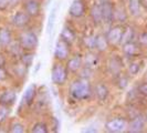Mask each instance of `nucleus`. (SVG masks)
<instances>
[{
	"instance_id": "obj_4",
	"label": "nucleus",
	"mask_w": 147,
	"mask_h": 133,
	"mask_svg": "<svg viewBox=\"0 0 147 133\" xmlns=\"http://www.w3.org/2000/svg\"><path fill=\"white\" fill-rule=\"evenodd\" d=\"M127 126V122L123 118H114L109 120L105 123V129L112 133H119L123 132Z\"/></svg>"
},
{
	"instance_id": "obj_7",
	"label": "nucleus",
	"mask_w": 147,
	"mask_h": 133,
	"mask_svg": "<svg viewBox=\"0 0 147 133\" xmlns=\"http://www.w3.org/2000/svg\"><path fill=\"white\" fill-rule=\"evenodd\" d=\"M23 7H24V11L30 17H37L40 15L41 6L38 0H24Z\"/></svg>"
},
{
	"instance_id": "obj_23",
	"label": "nucleus",
	"mask_w": 147,
	"mask_h": 133,
	"mask_svg": "<svg viewBox=\"0 0 147 133\" xmlns=\"http://www.w3.org/2000/svg\"><path fill=\"white\" fill-rule=\"evenodd\" d=\"M128 10H129V14L134 17L140 15V0H128Z\"/></svg>"
},
{
	"instance_id": "obj_29",
	"label": "nucleus",
	"mask_w": 147,
	"mask_h": 133,
	"mask_svg": "<svg viewBox=\"0 0 147 133\" xmlns=\"http://www.w3.org/2000/svg\"><path fill=\"white\" fill-rule=\"evenodd\" d=\"M8 114H9L8 105H2V104H0V123H2V122L7 119Z\"/></svg>"
},
{
	"instance_id": "obj_38",
	"label": "nucleus",
	"mask_w": 147,
	"mask_h": 133,
	"mask_svg": "<svg viewBox=\"0 0 147 133\" xmlns=\"http://www.w3.org/2000/svg\"><path fill=\"white\" fill-rule=\"evenodd\" d=\"M5 64H6V59H5V57L0 53V68H3Z\"/></svg>"
},
{
	"instance_id": "obj_16",
	"label": "nucleus",
	"mask_w": 147,
	"mask_h": 133,
	"mask_svg": "<svg viewBox=\"0 0 147 133\" xmlns=\"http://www.w3.org/2000/svg\"><path fill=\"white\" fill-rule=\"evenodd\" d=\"M91 17L94 23L100 24L103 21V16H102V6L101 5H94L91 8Z\"/></svg>"
},
{
	"instance_id": "obj_19",
	"label": "nucleus",
	"mask_w": 147,
	"mask_h": 133,
	"mask_svg": "<svg viewBox=\"0 0 147 133\" xmlns=\"http://www.w3.org/2000/svg\"><path fill=\"white\" fill-rule=\"evenodd\" d=\"M11 40H12L11 31L8 28H1L0 29V45L7 47L11 43Z\"/></svg>"
},
{
	"instance_id": "obj_27",
	"label": "nucleus",
	"mask_w": 147,
	"mask_h": 133,
	"mask_svg": "<svg viewBox=\"0 0 147 133\" xmlns=\"http://www.w3.org/2000/svg\"><path fill=\"white\" fill-rule=\"evenodd\" d=\"M133 36H134V31H133L132 28H126L124 29V32H123V37H122V42L121 43H126V42H129L132 41Z\"/></svg>"
},
{
	"instance_id": "obj_36",
	"label": "nucleus",
	"mask_w": 147,
	"mask_h": 133,
	"mask_svg": "<svg viewBox=\"0 0 147 133\" xmlns=\"http://www.w3.org/2000/svg\"><path fill=\"white\" fill-rule=\"evenodd\" d=\"M140 42L143 45H147V32H143L140 36Z\"/></svg>"
},
{
	"instance_id": "obj_22",
	"label": "nucleus",
	"mask_w": 147,
	"mask_h": 133,
	"mask_svg": "<svg viewBox=\"0 0 147 133\" xmlns=\"http://www.w3.org/2000/svg\"><path fill=\"white\" fill-rule=\"evenodd\" d=\"M60 38L61 39H63L64 41H66L67 43H72L74 41V39H75V33L73 32V30L71 29V28H69V27H64L63 30H62V32H61V35H60Z\"/></svg>"
},
{
	"instance_id": "obj_2",
	"label": "nucleus",
	"mask_w": 147,
	"mask_h": 133,
	"mask_svg": "<svg viewBox=\"0 0 147 133\" xmlns=\"http://www.w3.org/2000/svg\"><path fill=\"white\" fill-rule=\"evenodd\" d=\"M38 43H39L38 36L32 31L22 32L19 39V44L24 51H33L37 48Z\"/></svg>"
},
{
	"instance_id": "obj_33",
	"label": "nucleus",
	"mask_w": 147,
	"mask_h": 133,
	"mask_svg": "<svg viewBox=\"0 0 147 133\" xmlns=\"http://www.w3.org/2000/svg\"><path fill=\"white\" fill-rule=\"evenodd\" d=\"M128 71L131 74H137L140 71V64L137 62H132L128 66Z\"/></svg>"
},
{
	"instance_id": "obj_20",
	"label": "nucleus",
	"mask_w": 147,
	"mask_h": 133,
	"mask_svg": "<svg viewBox=\"0 0 147 133\" xmlns=\"http://www.w3.org/2000/svg\"><path fill=\"white\" fill-rule=\"evenodd\" d=\"M109 88L104 83H98L95 87V94L100 101H105L109 96Z\"/></svg>"
},
{
	"instance_id": "obj_17",
	"label": "nucleus",
	"mask_w": 147,
	"mask_h": 133,
	"mask_svg": "<svg viewBox=\"0 0 147 133\" xmlns=\"http://www.w3.org/2000/svg\"><path fill=\"white\" fill-rule=\"evenodd\" d=\"M107 47H109V40H107L106 36H104V35L95 36V49L97 51H105L107 49Z\"/></svg>"
},
{
	"instance_id": "obj_24",
	"label": "nucleus",
	"mask_w": 147,
	"mask_h": 133,
	"mask_svg": "<svg viewBox=\"0 0 147 133\" xmlns=\"http://www.w3.org/2000/svg\"><path fill=\"white\" fill-rule=\"evenodd\" d=\"M98 63V57L97 54L93 53V52H90L85 56V66H90V68H94L97 66Z\"/></svg>"
},
{
	"instance_id": "obj_34",
	"label": "nucleus",
	"mask_w": 147,
	"mask_h": 133,
	"mask_svg": "<svg viewBox=\"0 0 147 133\" xmlns=\"http://www.w3.org/2000/svg\"><path fill=\"white\" fill-rule=\"evenodd\" d=\"M138 92H140L142 96H147V82L142 83L140 87H138Z\"/></svg>"
},
{
	"instance_id": "obj_37",
	"label": "nucleus",
	"mask_w": 147,
	"mask_h": 133,
	"mask_svg": "<svg viewBox=\"0 0 147 133\" xmlns=\"http://www.w3.org/2000/svg\"><path fill=\"white\" fill-rule=\"evenodd\" d=\"M7 79V72L3 68H0V81H3Z\"/></svg>"
},
{
	"instance_id": "obj_30",
	"label": "nucleus",
	"mask_w": 147,
	"mask_h": 133,
	"mask_svg": "<svg viewBox=\"0 0 147 133\" xmlns=\"http://www.w3.org/2000/svg\"><path fill=\"white\" fill-rule=\"evenodd\" d=\"M9 132L11 133H22L24 132V128L22 126L21 123H19V122H16L13 123L11 128H10V130H9Z\"/></svg>"
},
{
	"instance_id": "obj_10",
	"label": "nucleus",
	"mask_w": 147,
	"mask_h": 133,
	"mask_svg": "<svg viewBox=\"0 0 147 133\" xmlns=\"http://www.w3.org/2000/svg\"><path fill=\"white\" fill-rule=\"evenodd\" d=\"M29 20L30 16L26 11H18L12 17V23L15 27H18V28H22L27 26L29 23Z\"/></svg>"
},
{
	"instance_id": "obj_3",
	"label": "nucleus",
	"mask_w": 147,
	"mask_h": 133,
	"mask_svg": "<svg viewBox=\"0 0 147 133\" xmlns=\"http://www.w3.org/2000/svg\"><path fill=\"white\" fill-rule=\"evenodd\" d=\"M67 79V69L61 66L59 63H55L51 70V80L54 84L62 86L64 84Z\"/></svg>"
},
{
	"instance_id": "obj_32",
	"label": "nucleus",
	"mask_w": 147,
	"mask_h": 133,
	"mask_svg": "<svg viewBox=\"0 0 147 133\" xmlns=\"http://www.w3.org/2000/svg\"><path fill=\"white\" fill-rule=\"evenodd\" d=\"M128 84V79L126 78L125 75H119L117 79V87L119 89H125Z\"/></svg>"
},
{
	"instance_id": "obj_40",
	"label": "nucleus",
	"mask_w": 147,
	"mask_h": 133,
	"mask_svg": "<svg viewBox=\"0 0 147 133\" xmlns=\"http://www.w3.org/2000/svg\"><path fill=\"white\" fill-rule=\"evenodd\" d=\"M18 1H19V0H9V3H10V5H16Z\"/></svg>"
},
{
	"instance_id": "obj_8",
	"label": "nucleus",
	"mask_w": 147,
	"mask_h": 133,
	"mask_svg": "<svg viewBox=\"0 0 147 133\" xmlns=\"http://www.w3.org/2000/svg\"><path fill=\"white\" fill-rule=\"evenodd\" d=\"M85 12V6L82 0H74L69 8V15L73 18H81Z\"/></svg>"
},
{
	"instance_id": "obj_39",
	"label": "nucleus",
	"mask_w": 147,
	"mask_h": 133,
	"mask_svg": "<svg viewBox=\"0 0 147 133\" xmlns=\"http://www.w3.org/2000/svg\"><path fill=\"white\" fill-rule=\"evenodd\" d=\"M83 132H97L96 129H86V130H83Z\"/></svg>"
},
{
	"instance_id": "obj_5",
	"label": "nucleus",
	"mask_w": 147,
	"mask_h": 133,
	"mask_svg": "<svg viewBox=\"0 0 147 133\" xmlns=\"http://www.w3.org/2000/svg\"><path fill=\"white\" fill-rule=\"evenodd\" d=\"M123 32H124V28L122 26H114V27H112L109 30L107 35H106L109 43L113 44V45H116V44L121 43L122 42V37H123Z\"/></svg>"
},
{
	"instance_id": "obj_21",
	"label": "nucleus",
	"mask_w": 147,
	"mask_h": 133,
	"mask_svg": "<svg viewBox=\"0 0 147 133\" xmlns=\"http://www.w3.org/2000/svg\"><path fill=\"white\" fill-rule=\"evenodd\" d=\"M58 8H59V3H57L53 9H52L51 14L49 16V19H48V23H47V33L48 36H50L52 32V30L54 28V23H55V18H57V11H58Z\"/></svg>"
},
{
	"instance_id": "obj_35",
	"label": "nucleus",
	"mask_w": 147,
	"mask_h": 133,
	"mask_svg": "<svg viewBox=\"0 0 147 133\" xmlns=\"http://www.w3.org/2000/svg\"><path fill=\"white\" fill-rule=\"evenodd\" d=\"M9 0H0V11H3L9 7Z\"/></svg>"
},
{
	"instance_id": "obj_11",
	"label": "nucleus",
	"mask_w": 147,
	"mask_h": 133,
	"mask_svg": "<svg viewBox=\"0 0 147 133\" xmlns=\"http://www.w3.org/2000/svg\"><path fill=\"white\" fill-rule=\"evenodd\" d=\"M122 68H123V62L117 56L111 58L109 61V70L111 73L114 75H118L122 71Z\"/></svg>"
},
{
	"instance_id": "obj_12",
	"label": "nucleus",
	"mask_w": 147,
	"mask_h": 133,
	"mask_svg": "<svg viewBox=\"0 0 147 133\" xmlns=\"http://www.w3.org/2000/svg\"><path fill=\"white\" fill-rule=\"evenodd\" d=\"M144 126H145V120L142 115H136L135 118H133V120L129 123V129L128 131L133 133H137L143 131L144 129Z\"/></svg>"
},
{
	"instance_id": "obj_31",
	"label": "nucleus",
	"mask_w": 147,
	"mask_h": 133,
	"mask_svg": "<svg viewBox=\"0 0 147 133\" xmlns=\"http://www.w3.org/2000/svg\"><path fill=\"white\" fill-rule=\"evenodd\" d=\"M92 73H93V71H92V68H90V66H84L83 68V70L81 71V78L82 79H90L91 77H92Z\"/></svg>"
},
{
	"instance_id": "obj_25",
	"label": "nucleus",
	"mask_w": 147,
	"mask_h": 133,
	"mask_svg": "<svg viewBox=\"0 0 147 133\" xmlns=\"http://www.w3.org/2000/svg\"><path fill=\"white\" fill-rule=\"evenodd\" d=\"M33 57L34 54L32 53V51H26V53H23L21 56V62L24 66H32L33 62Z\"/></svg>"
},
{
	"instance_id": "obj_13",
	"label": "nucleus",
	"mask_w": 147,
	"mask_h": 133,
	"mask_svg": "<svg viewBox=\"0 0 147 133\" xmlns=\"http://www.w3.org/2000/svg\"><path fill=\"white\" fill-rule=\"evenodd\" d=\"M16 92L12 90H6L5 92H2V94L0 96V104L2 105H11L16 102Z\"/></svg>"
},
{
	"instance_id": "obj_6",
	"label": "nucleus",
	"mask_w": 147,
	"mask_h": 133,
	"mask_svg": "<svg viewBox=\"0 0 147 133\" xmlns=\"http://www.w3.org/2000/svg\"><path fill=\"white\" fill-rule=\"evenodd\" d=\"M69 47H70V43H67L66 41L60 38V40L57 42V45H55V51H54L55 58L60 61L65 60L69 57V53H70Z\"/></svg>"
},
{
	"instance_id": "obj_26",
	"label": "nucleus",
	"mask_w": 147,
	"mask_h": 133,
	"mask_svg": "<svg viewBox=\"0 0 147 133\" xmlns=\"http://www.w3.org/2000/svg\"><path fill=\"white\" fill-rule=\"evenodd\" d=\"M31 132L32 133H48L49 132V129H48V126H47L45 123H43V122H37L34 126H32Z\"/></svg>"
},
{
	"instance_id": "obj_1",
	"label": "nucleus",
	"mask_w": 147,
	"mask_h": 133,
	"mask_svg": "<svg viewBox=\"0 0 147 133\" xmlns=\"http://www.w3.org/2000/svg\"><path fill=\"white\" fill-rule=\"evenodd\" d=\"M69 92H70V96L78 101L88 100L92 96V89H91L90 82L86 79H82V78L71 83Z\"/></svg>"
},
{
	"instance_id": "obj_41",
	"label": "nucleus",
	"mask_w": 147,
	"mask_h": 133,
	"mask_svg": "<svg viewBox=\"0 0 147 133\" xmlns=\"http://www.w3.org/2000/svg\"><path fill=\"white\" fill-rule=\"evenodd\" d=\"M146 121H147V113H146Z\"/></svg>"
},
{
	"instance_id": "obj_15",
	"label": "nucleus",
	"mask_w": 147,
	"mask_h": 133,
	"mask_svg": "<svg viewBox=\"0 0 147 133\" xmlns=\"http://www.w3.org/2000/svg\"><path fill=\"white\" fill-rule=\"evenodd\" d=\"M123 52H124V54H125L126 57L132 58V57H135L138 53V47H137V44L134 43L133 41L126 42L123 45Z\"/></svg>"
},
{
	"instance_id": "obj_14",
	"label": "nucleus",
	"mask_w": 147,
	"mask_h": 133,
	"mask_svg": "<svg viewBox=\"0 0 147 133\" xmlns=\"http://www.w3.org/2000/svg\"><path fill=\"white\" fill-rule=\"evenodd\" d=\"M82 66V58L81 56H75L73 58L67 61L66 63V69L70 72H78Z\"/></svg>"
},
{
	"instance_id": "obj_18",
	"label": "nucleus",
	"mask_w": 147,
	"mask_h": 133,
	"mask_svg": "<svg viewBox=\"0 0 147 133\" xmlns=\"http://www.w3.org/2000/svg\"><path fill=\"white\" fill-rule=\"evenodd\" d=\"M36 94H37V88H36V86L34 84L29 86L27 88V90H26V92H24V96H23L24 102L28 104V105H31V104L33 103V101H34Z\"/></svg>"
},
{
	"instance_id": "obj_9",
	"label": "nucleus",
	"mask_w": 147,
	"mask_h": 133,
	"mask_svg": "<svg viewBox=\"0 0 147 133\" xmlns=\"http://www.w3.org/2000/svg\"><path fill=\"white\" fill-rule=\"evenodd\" d=\"M114 6L106 1L102 5V16H103V22L106 24H111L114 20Z\"/></svg>"
},
{
	"instance_id": "obj_28",
	"label": "nucleus",
	"mask_w": 147,
	"mask_h": 133,
	"mask_svg": "<svg viewBox=\"0 0 147 133\" xmlns=\"http://www.w3.org/2000/svg\"><path fill=\"white\" fill-rule=\"evenodd\" d=\"M83 42L85 44V47L88 48V49H94L95 48V37H93V36L84 37Z\"/></svg>"
}]
</instances>
